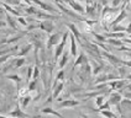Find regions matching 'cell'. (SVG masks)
Masks as SVG:
<instances>
[{
	"mask_svg": "<svg viewBox=\"0 0 131 118\" xmlns=\"http://www.w3.org/2000/svg\"><path fill=\"white\" fill-rule=\"evenodd\" d=\"M69 35H71V31H66L64 33H63L62 41H61V42H59V43L56 46V49H54V62L59 60L61 55L63 54V52H64V48H66V43H67V39H68Z\"/></svg>",
	"mask_w": 131,
	"mask_h": 118,
	"instance_id": "1",
	"label": "cell"
},
{
	"mask_svg": "<svg viewBox=\"0 0 131 118\" xmlns=\"http://www.w3.org/2000/svg\"><path fill=\"white\" fill-rule=\"evenodd\" d=\"M121 100H123V95H121V92L120 91H111L109 95V103L110 106H115L117 108V112L120 113V102H121Z\"/></svg>",
	"mask_w": 131,
	"mask_h": 118,
	"instance_id": "2",
	"label": "cell"
},
{
	"mask_svg": "<svg viewBox=\"0 0 131 118\" xmlns=\"http://www.w3.org/2000/svg\"><path fill=\"white\" fill-rule=\"evenodd\" d=\"M25 63H26V59L24 58V57H16V55H15V59L10 60V62H9V64L3 68V71H6V70H9V69H16V68H21V66L25 64Z\"/></svg>",
	"mask_w": 131,
	"mask_h": 118,
	"instance_id": "3",
	"label": "cell"
},
{
	"mask_svg": "<svg viewBox=\"0 0 131 118\" xmlns=\"http://www.w3.org/2000/svg\"><path fill=\"white\" fill-rule=\"evenodd\" d=\"M62 37H63V33H62V32H56V33H52L51 36L48 37V39H47L46 48L50 51L52 47H56V46H57V44L62 41Z\"/></svg>",
	"mask_w": 131,
	"mask_h": 118,
	"instance_id": "4",
	"label": "cell"
},
{
	"mask_svg": "<svg viewBox=\"0 0 131 118\" xmlns=\"http://www.w3.org/2000/svg\"><path fill=\"white\" fill-rule=\"evenodd\" d=\"M38 28L45 31L46 33H51L53 32V29H54V23L52 20H42V21L38 23Z\"/></svg>",
	"mask_w": 131,
	"mask_h": 118,
	"instance_id": "5",
	"label": "cell"
},
{
	"mask_svg": "<svg viewBox=\"0 0 131 118\" xmlns=\"http://www.w3.org/2000/svg\"><path fill=\"white\" fill-rule=\"evenodd\" d=\"M21 108H22L21 106H20L19 103H16L15 110L13 111V112H10V116L13 118H35V117H31V116L27 114V113H25Z\"/></svg>",
	"mask_w": 131,
	"mask_h": 118,
	"instance_id": "6",
	"label": "cell"
},
{
	"mask_svg": "<svg viewBox=\"0 0 131 118\" xmlns=\"http://www.w3.org/2000/svg\"><path fill=\"white\" fill-rule=\"evenodd\" d=\"M80 105V101L75 100V98H66V100H62L59 102L58 107L59 108H72V107H75Z\"/></svg>",
	"mask_w": 131,
	"mask_h": 118,
	"instance_id": "7",
	"label": "cell"
},
{
	"mask_svg": "<svg viewBox=\"0 0 131 118\" xmlns=\"http://www.w3.org/2000/svg\"><path fill=\"white\" fill-rule=\"evenodd\" d=\"M102 55L108 59L113 65H115V66H121L123 65V60H121L120 58H117V57H115L114 54H110L109 52H102Z\"/></svg>",
	"mask_w": 131,
	"mask_h": 118,
	"instance_id": "8",
	"label": "cell"
},
{
	"mask_svg": "<svg viewBox=\"0 0 131 118\" xmlns=\"http://www.w3.org/2000/svg\"><path fill=\"white\" fill-rule=\"evenodd\" d=\"M64 1L69 5V6L72 7L74 11H77L78 14H82V15L85 14V9L79 3H77V0H64Z\"/></svg>",
	"mask_w": 131,
	"mask_h": 118,
	"instance_id": "9",
	"label": "cell"
},
{
	"mask_svg": "<svg viewBox=\"0 0 131 118\" xmlns=\"http://www.w3.org/2000/svg\"><path fill=\"white\" fill-rule=\"evenodd\" d=\"M69 41H71V54H72V57H78V48H77V38L75 36L73 35L72 32H71V35H69Z\"/></svg>",
	"mask_w": 131,
	"mask_h": 118,
	"instance_id": "10",
	"label": "cell"
},
{
	"mask_svg": "<svg viewBox=\"0 0 131 118\" xmlns=\"http://www.w3.org/2000/svg\"><path fill=\"white\" fill-rule=\"evenodd\" d=\"M63 88H64V82H63V81H59V82H57L56 85H53L52 98H53V100H57V98H58V96L61 95V92L63 91Z\"/></svg>",
	"mask_w": 131,
	"mask_h": 118,
	"instance_id": "11",
	"label": "cell"
},
{
	"mask_svg": "<svg viewBox=\"0 0 131 118\" xmlns=\"http://www.w3.org/2000/svg\"><path fill=\"white\" fill-rule=\"evenodd\" d=\"M126 16H127V12H126V10H125V9H123V10L120 11V14L117 15L116 17H115V19L111 21L110 26L113 27V26H116V25H119V23L123 21V20H125V17H126Z\"/></svg>",
	"mask_w": 131,
	"mask_h": 118,
	"instance_id": "12",
	"label": "cell"
},
{
	"mask_svg": "<svg viewBox=\"0 0 131 118\" xmlns=\"http://www.w3.org/2000/svg\"><path fill=\"white\" fill-rule=\"evenodd\" d=\"M85 63H88V58H87V55H85L84 53H80L79 55L77 57V59H75L74 64H73V69H75L77 66L83 65V64H85Z\"/></svg>",
	"mask_w": 131,
	"mask_h": 118,
	"instance_id": "13",
	"label": "cell"
},
{
	"mask_svg": "<svg viewBox=\"0 0 131 118\" xmlns=\"http://www.w3.org/2000/svg\"><path fill=\"white\" fill-rule=\"evenodd\" d=\"M35 4H37L38 6L41 7L42 10H45V11H50V12H58L56 9H53V7L51 6V5H48V4H46V3H43V1H41V0H32Z\"/></svg>",
	"mask_w": 131,
	"mask_h": 118,
	"instance_id": "14",
	"label": "cell"
},
{
	"mask_svg": "<svg viewBox=\"0 0 131 118\" xmlns=\"http://www.w3.org/2000/svg\"><path fill=\"white\" fill-rule=\"evenodd\" d=\"M69 54H71V51H66L63 52V54L61 55V60L58 62V66L59 69H63L64 68V65L68 63V58H69Z\"/></svg>",
	"mask_w": 131,
	"mask_h": 118,
	"instance_id": "15",
	"label": "cell"
},
{
	"mask_svg": "<svg viewBox=\"0 0 131 118\" xmlns=\"http://www.w3.org/2000/svg\"><path fill=\"white\" fill-rule=\"evenodd\" d=\"M41 113H45V114H52V116H56V117L58 118H66L64 116H62L59 112H57L56 110H53L51 107H43L42 110H41Z\"/></svg>",
	"mask_w": 131,
	"mask_h": 118,
	"instance_id": "16",
	"label": "cell"
},
{
	"mask_svg": "<svg viewBox=\"0 0 131 118\" xmlns=\"http://www.w3.org/2000/svg\"><path fill=\"white\" fill-rule=\"evenodd\" d=\"M67 27L69 28V31L72 32L73 35L75 36V38H77V41L79 42V43H82V41H80V38H82V35H80V32L78 31V28L73 25V23H67Z\"/></svg>",
	"mask_w": 131,
	"mask_h": 118,
	"instance_id": "17",
	"label": "cell"
},
{
	"mask_svg": "<svg viewBox=\"0 0 131 118\" xmlns=\"http://www.w3.org/2000/svg\"><path fill=\"white\" fill-rule=\"evenodd\" d=\"M106 38H116V39H123L125 38V32H106L105 33Z\"/></svg>",
	"mask_w": 131,
	"mask_h": 118,
	"instance_id": "18",
	"label": "cell"
},
{
	"mask_svg": "<svg viewBox=\"0 0 131 118\" xmlns=\"http://www.w3.org/2000/svg\"><path fill=\"white\" fill-rule=\"evenodd\" d=\"M31 95L30 94H27V95H25V96H22V97H19V101H20V105H21V107L22 108H26L27 106H29V103L30 101H31Z\"/></svg>",
	"mask_w": 131,
	"mask_h": 118,
	"instance_id": "19",
	"label": "cell"
},
{
	"mask_svg": "<svg viewBox=\"0 0 131 118\" xmlns=\"http://www.w3.org/2000/svg\"><path fill=\"white\" fill-rule=\"evenodd\" d=\"M95 6H96V4L95 3H90V0H87V7H85V14L88 16H90V15L94 14L95 11Z\"/></svg>",
	"mask_w": 131,
	"mask_h": 118,
	"instance_id": "20",
	"label": "cell"
},
{
	"mask_svg": "<svg viewBox=\"0 0 131 118\" xmlns=\"http://www.w3.org/2000/svg\"><path fill=\"white\" fill-rule=\"evenodd\" d=\"M5 78L9 79V80H13L16 82V86H17V90L20 88V84H21V78L17 75V74H11V75H5Z\"/></svg>",
	"mask_w": 131,
	"mask_h": 118,
	"instance_id": "21",
	"label": "cell"
},
{
	"mask_svg": "<svg viewBox=\"0 0 131 118\" xmlns=\"http://www.w3.org/2000/svg\"><path fill=\"white\" fill-rule=\"evenodd\" d=\"M6 15V23H7V26L10 27L11 29H14V31H17V26H16V22L14 21V19H13V16L10 14H5Z\"/></svg>",
	"mask_w": 131,
	"mask_h": 118,
	"instance_id": "22",
	"label": "cell"
},
{
	"mask_svg": "<svg viewBox=\"0 0 131 118\" xmlns=\"http://www.w3.org/2000/svg\"><path fill=\"white\" fill-rule=\"evenodd\" d=\"M32 47H34V44H32V43L26 44V46H25V47L22 48L21 51H20L19 53H17V54H16V57H24L25 54H27V53H29V52L32 49Z\"/></svg>",
	"mask_w": 131,
	"mask_h": 118,
	"instance_id": "23",
	"label": "cell"
},
{
	"mask_svg": "<svg viewBox=\"0 0 131 118\" xmlns=\"http://www.w3.org/2000/svg\"><path fill=\"white\" fill-rule=\"evenodd\" d=\"M98 112H100V114L106 118H119L114 112H111V110H102V111H98Z\"/></svg>",
	"mask_w": 131,
	"mask_h": 118,
	"instance_id": "24",
	"label": "cell"
},
{
	"mask_svg": "<svg viewBox=\"0 0 131 118\" xmlns=\"http://www.w3.org/2000/svg\"><path fill=\"white\" fill-rule=\"evenodd\" d=\"M1 5L5 7V10H6V11H10V12L14 15V16H16V17H17V16H21V14H20V12H17V11H16L15 9H13V7H11V5H9V4L4 3V1L1 3Z\"/></svg>",
	"mask_w": 131,
	"mask_h": 118,
	"instance_id": "25",
	"label": "cell"
},
{
	"mask_svg": "<svg viewBox=\"0 0 131 118\" xmlns=\"http://www.w3.org/2000/svg\"><path fill=\"white\" fill-rule=\"evenodd\" d=\"M106 43H109L111 44V46H115V47H123V41H119V39H116V38H108L106 39Z\"/></svg>",
	"mask_w": 131,
	"mask_h": 118,
	"instance_id": "26",
	"label": "cell"
},
{
	"mask_svg": "<svg viewBox=\"0 0 131 118\" xmlns=\"http://www.w3.org/2000/svg\"><path fill=\"white\" fill-rule=\"evenodd\" d=\"M104 102H105V95H104V94H102V95H98L96 97H95V105H96L98 107H100Z\"/></svg>",
	"mask_w": 131,
	"mask_h": 118,
	"instance_id": "27",
	"label": "cell"
},
{
	"mask_svg": "<svg viewBox=\"0 0 131 118\" xmlns=\"http://www.w3.org/2000/svg\"><path fill=\"white\" fill-rule=\"evenodd\" d=\"M64 79V70L63 69H61L58 71V74H57V76H56V80H54V84L53 85H56L57 82H59V81H62Z\"/></svg>",
	"mask_w": 131,
	"mask_h": 118,
	"instance_id": "28",
	"label": "cell"
},
{
	"mask_svg": "<svg viewBox=\"0 0 131 118\" xmlns=\"http://www.w3.org/2000/svg\"><path fill=\"white\" fill-rule=\"evenodd\" d=\"M11 57H14V54H11V53H9V54H3V55H0V64H3V63L7 62V60L11 58Z\"/></svg>",
	"mask_w": 131,
	"mask_h": 118,
	"instance_id": "29",
	"label": "cell"
},
{
	"mask_svg": "<svg viewBox=\"0 0 131 118\" xmlns=\"http://www.w3.org/2000/svg\"><path fill=\"white\" fill-rule=\"evenodd\" d=\"M36 86H37V80H34V79L27 84V88H29L30 92H31V91H34V90L36 88Z\"/></svg>",
	"mask_w": 131,
	"mask_h": 118,
	"instance_id": "30",
	"label": "cell"
},
{
	"mask_svg": "<svg viewBox=\"0 0 131 118\" xmlns=\"http://www.w3.org/2000/svg\"><path fill=\"white\" fill-rule=\"evenodd\" d=\"M38 78H40V69H38V66H37V65H35V66H34L32 79H34V80H38Z\"/></svg>",
	"mask_w": 131,
	"mask_h": 118,
	"instance_id": "31",
	"label": "cell"
},
{
	"mask_svg": "<svg viewBox=\"0 0 131 118\" xmlns=\"http://www.w3.org/2000/svg\"><path fill=\"white\" fill-rule=\"evenodd\" d=\"M92 35H93V36H94L95 38L98 39V41H100V42H106V39H108V38H106L105 36H102V35H98V33H95V32H92Z\"/></svg>",
	"mask_w": 131,
	"mask_h": 118,
	"instance_id": "32",
	"label": "cell"
},
{
	"mask_svg": "<svg viewBox=\"0 0 131 118\" xmlns=\"http://www.w3.org/2000/svg\"><path fill=\"white\" fill-rule=\"evenodd\" d=\"M4 3H6V4H9V5H21V1L20 0H5Z\"/></svg>",
	"mask_w": 131,
	"mask_h": 118,
	"instance_id": "33",
	"label": "cell"
},
{
	"mask_svg": "<svg viewBox=\"0 0 131 118\" xmlns=\"http://www.w3.org/2000/svg\"><path fill=\"white\" fill-rule=\"evenodd\" d=\"M17 20H19V22L21 23L22 26H27V21H26L22 16H17Z\"/></svg>",
	"mask_w": 131,
	"mask_h": 118,
	"instance_id": "34",
	"label": "cell"
},
{
	"mask_svg": "<svg viewBox=\"0 0 131 118\" xmlns=\"http://www.w3.org/2000/svg\"><path fill=\"white\" fill-rule=\"evenodd\" d=\"M123 65L131 68V59H130V60H123Z\"/></svg>",
	"mask_w": 131,
	"mask_h": 118,
	"instance_id": "35",
	"label": "cell"
},
{
	"mask_svg": "<svg viewBox=\"0 0 131 118\" xmlns=\"http://www.w3.org/2000/svg\"><path fill=\"white\" fill-rule=\"evenodd\" d=\"M124 92V96L126 98H130L131 100V91H123Z\"/></svg>",
	"mask_w": 131,
	"mask_h": 118,
	"instance_id": "36",
	"label": "cell"
},
{
	"mask_svg": "<svg viewBox=\"0 0 131 118\" xmlns=\"http://www.w3.org/2000/svg\"><path fill=\"white\" fill-rule=\"evenodd\" d=\"M120 1H121V0H113V4H111L113 7H117V5L120 4Z\"/></svg>",
	"mask_w": 131,
	"mask_h": 118,
	"instance_id": "37",
	"label": "cell"
},
{
	"mask_svg": "<svg viewBox=\"0 0 131 118\" xmlns=\"http://www.w3.org/2000/svg\"><path fill=\"white\" fill-rule=\"evenodd\" d=\"M126 33L131 35V23L129 25V26H126Z\"/></svg>",
	"mask_w": 131,
	"mask_h": 118,
	"instance_id": "38",
	"label": "cell"
},
{
	"mask_svg": "<svg viewBox=\"0 0 131 118\" xmlns=\"http://www.w3.org/2000/svg\"><path fill=\"white\" fill-rule=\"evenodd\" d=\"M123 42H124V43L131 44V39H130V38H123Z\"/></svg>",
	"mask_w": 131,
	"mask_h": 118,
	"instance_id": "39",
	"label": "cell"
},
{
	"mask_svg": "<svg viewBox=\"0 0 131 118\" xmlns=\"http://www.w3.org/2000/svg\"><path fill=\"white\" fill-rule=\"evenodd\" d=\"M6 25H7L6 22H4V21H0V27H5Z\"/></svg>",
	"mask_w": 131,
	"mask_h": 118,
	"instance_id": "40",
	"label": "cell"
},
{
	"mask_svg": "<svg viewBox=\"0 0 131 118\" xmlns=\"http://www.w3.org/2000/svg\"><path fill=\"white\" fill-rule=\"evenodd\" d=\"M0 118H10V117H5V116H1V114H0ZM13 118V117H11Z\"/></svg>",
	"mask_w": 131,
	"mask_h": 118,
	"instance_id": "41",
	"label": "cell"
},
{
	"mask_svg": "<svg viewBox=\"0 0 131 118\" xmlns=\"http://www.w3.org/2000/svg\"><path fill=\"white\" fill-rule=\"evenodd\" d=\"M82 117L83 118H89V117H87V116H84V114H82Z\"/></svg>",
	"mask_w": 131,
	"mask_h": 118,
	"instance_id": "42",
	"label": "cell"
},
{
	"mask_svg": "<svg viewBox=\"0 0 131 118\" xmlns=\"http://www.w3.org/2000/svg\"><path fill=\"white\" fill-rule=\"evenodd\" d=\"M120 118H125V117H124V114H121V116H120Z\"/></svg>",
	"mask_w": 131,
	"mask_h": 118,
	"instance_id": "43",
	"label": "cell"
},
{
	"mask_svg": "<svg viewBox=\"0 0 131 118\" xmlns=\"http://www.w3.org/2000/svg\"><path fill=\"white\" fill-rule=\"evenodd\" d=\"M130 39H131V35H130Z\"/></svg>",
	"mask_w": 131,
	"mask_h": 118,
	"instance_id": "44",
	"label": "cell"
},
{
	"mask_svg": "<svg viewBox=\"0 0 131 118\" xmlns=\"http://www.w3.org/2000/svg\"><path fill=\"white\" fill-rule=\"evenodd\" d=\"M77 1H80V0H77Z\"/></svg>",
	"mask_w": 131,
	"mask_h": 118,
	"instance_id": "45",
	"label": "cell"
}]
</instances>
